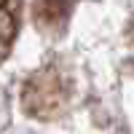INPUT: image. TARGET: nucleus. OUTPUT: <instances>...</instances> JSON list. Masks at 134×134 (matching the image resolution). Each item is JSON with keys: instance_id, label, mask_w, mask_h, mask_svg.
I'll use <instances>...</instances> for the list:
<instances>
[{"instance_id": "f257e3e1", "label": "nucleus", "mask_w": 134, "mask_h": 134, "mask_svg": "<svg viewBox=\"0 0 134 134\" xmlns=\"http://www.w3.org/2000/svg\"><path fill=\"white\" fill-rule=\"evenodd\" d=\"M70 102V81L57 70L46 67L30 78L21 91V105L30 115L38 118H54Z\"/></svg>"}, {"instance_id": "f03ea898", "label": "nucleus", "mask_w": 134, "mask_h": 134, "mask_svg": "<svg viewBox=\"0 0 134 134\" xmlns=\"http://www.w3.org/2000/svg\"><path fill=\"white\" fill-rule=\"evenodd\" d=\"M72 11V0H35V24H40L43 30H59L64 27V21L70 19Z\"/></svg>"}, {"instance_id": "7ed1b4c3", "label": "nucleus", "mask_w": 134, "mask_h": 134, "mask_svg": "<svg viewBox=\"0 0 134 134\" xmlns=\"http://www.w3.org/2000/svg\"><path fill=\"white\" fill-rule=\"evenodd\" d=\"M19 32V0H0V62L8 57Z\"/></svg>"}]
</instances>
